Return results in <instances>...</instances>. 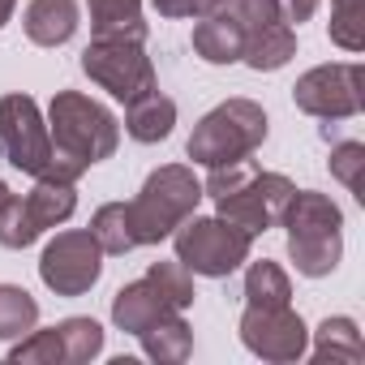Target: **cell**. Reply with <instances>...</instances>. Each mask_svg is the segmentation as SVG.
<instances>
[{
	"instance_id": "obj_33",
	"label": "cell",
	"mask_w": 365,
	"mask_h": 365,
	"mask_svg": "<svg viewBox=\"0 0 365 365\" xmlns=\"http://www.w3.org/2000/svg\"><path fill=\"white\" fill-rule=\"evenodd\" d=\"M275 5H279V18L292 26H301V22H309L314 14H318V0H275Z\"/></svg>"
},
{
	"instance_id": "obj_13",
	"label": "cell",
	"mask_w": 365,
	"mask_h": 365,
	"mask_svg": "<svg viewBox=\"0 0 365 365\" xmlns=\"http://www.w3.org/2000/svg\"><path fill=\"white\" fill-rule=\"evenodd\" d=\"M22 202H26V215H31L35 232L43 237L48 228L65 224L78 211V185L73 180H61V176H35V190Z\"/></svg>"
},
{
	"instance_id": "obj_10",
	"label": "cell",
	"mask_w": 365,
	"mask_h": 365,
	"mask_svg": "<svg viewBox=\"0 0 365 365\" xmlns=\"http://www.w3.org/2000/svg\"><path fill=\"white\" fill-rule=\"evenodd\" d=\"M292 194H297V185H292L284 172H262V168H258L237 194L215 198V207H220L215 215L228 220V224H237V228L250 232V237H262L267 228H279V220H284Z\"/></svg>"
},
{
	"instance_id": "obj_31",
	"label": "cell",
	"mask_w": 365,
	"mask_h": 365,
	"mask_svg": "<svg viewBox=\"0 0 365 365\" xmlns=\"http://www.w3.org/2000/svg\"><path fill=\"white\" fill-rule=\"evenodd\" d=\"M361 168H365V146H361V142H339V146H331V176L339 180L344 190H352L356 198H365V194H361Z\"/></svg>"
},
{
	"instance_id": "obj_32",
	"label": "cell",
	"mask_w": 365,
	"mask_h": 365,
	"mask_svg": "<svg viewBox=\"0 0 365 365\" xmlns=\"http://www.w3.org/2000/svg\"><path fill=\"white\" fill-rule=\"evenodd\" d=\"M159 18H207L220 0H150Z\"/></svg>"
},
{
	"instance_id": "obj_12",
	"label": "cell",
	"mask_w": 365,
	"mask_h": 365,
	"mask_svg": "<svg viewBox=\"0 0 365 365\" xmlns=\"http://www.w3.org/2000/svg\"><path fill=\"white\" fill-rule=\"evenodd\" d=\"M26 39L39 43V48H61L78 35L82 26V9H78V0H31L26 5Z\"/></svg>"
},
{
	"instance_id": "obj_11",
	"label": "cell",
	"mask_w": 365,
	"mask_h": 365,
	"mask_svg": "<svg viewBox=\"0 0 365 365\" xmlns=\"http://www.w3.org/2000/svg\"><path fill=\"white\" fill-rule=\"evenodd\" d=\"M241 344L275 365L301 361L309 352V327L292 305H245L241 314Z\"/></svg>"
},
{
	"instance_id": "obj_16",
	"label": "cell",
	"mask_w": 365,
	"mask_h": 365,
	"mask_svg": "<svg viewBox=\"0 0 365 365\" xmlns=\"http://www.w3.org/2000/svg\"><path fill=\"white\" fill-rule=\"evenodd\" d=\"M172 125H176V103L168 95H159V91H146V95L125 103V133L133 142H142V146L163 142L172 133Z\"/></svg>"
},
{
	"instance_id": "obj_23",
	"label": "cell",
	"mask_w": 365,
	"mask_h": 365,
	"mask_svg": "<svg viewBox=\"0 0 365 365\" xmlns=\"http://www.w3.org/2000/svg\"><path fill=\"white\" fill-rule=\"evenodd\" d=\"M39 322V301L18 288V284H0V339H22Z\"/></svg>"
},
{
	"instance_id": "obj_3",
	"label": "cell",
	"mask_w": 365,
	"mask_h": 365,
	"mask_svg": "<svg viewBox=\"0 0 365 365\" xmlns=\"http://www.w3.org/2000/svg\"><path fill=\"white\" fill-rule=\"evenodd\" d=\"M202 202V180L194 176V168L185 163H163L146 176V185L129 207V224H133V241L138 245H159L176 232L180 220H190Z\"/></svg>"
},
{
	"instance_id": "obj_18",
	"label": "cell",
	"mask_w": 365,
	"mask_h": 365,
	"mask_svg": "<svg viewBox=\"0 0 365 365\" xmlns=\"http://www.w3.org/2000/svg\"><path fill=\"white\" fill-rule=\"evenodd\" d=\"M292 56H297V31H292L288 22H271V26L245 35L241 61H245L254 73H275V69H284Z\"/></svg>"
},
{
	"instance_id": "obj_2",
	"label": "cell",
	"mask_w": 365,
	"mask_h": 365,
	"mask_svg": "<svg viewBox=\"0 0 365 365\" xmlns=\"http://www.w3.org/2000/svg\"><path fill=\"white\" fill-rule=\"evenodd\" d=\"M288 228V258L305 279H322L339 267L344 258V211L318 194V190H297L284 220Z\"/></svg>"
},
{
	"instance_id": "obj_29",
	"label": "cell",
	"mask_w": 365,
	"mask_h": 365,
	"mask_svg": "<svg viewBox=\"0 0 365 365\" xmlns=\"http://www.w3.org/2000/svg\"><path fill=\"white\" fill-rule=\"evenodd\" d=\"M215 9H224L245 35H254V31H262V26H271V22H284L275 0H220Z\"/></svg>"
},
{
	"instance_id": "obj_4",
	"label": "cell",
	"mask_w": 365,
	"mask_h": 365,
	"mask_svg": "<svg viewBox=\"0 0 365 365\" xmlns=\"http://www.w3.org/2000/svg\"><path fill=\"white\" fill-rule=\"evenodd\" d=\"M267 142V112L262 103L254 99H224L220 108H211L190 142H185V155L202 168H215V163H232V159H245L254 155L258 146Z\"/></svg>"
},
{
	"instance_id": "obj_22",
	"label": "cell",
	"mask_w": 365,
	"mask_h": 365,
	"mask_svg": "<svg viewBox=\"0 0 365 365\" xmlns=\"http://www.w3.org/2000/svg\"><path fill=\"white\" fill-rule=\"evenodd\" d=\"M91 237L99 241L103 254H129V250H138L133 224H129V207H125V202H103V207L91 215Z\"/></svg>"
},
{
	"instance_id": "obj_25",
	"label": "cell",
	"mask_w": 365,
	"mask_h": 365,
	"mask_svg": "<svg viewBox=\"0 0 365 365\" xmlns=\"http://www.w3.org/2000/svg\"><path fill=\"white\" fill-rule=\"evenodd\" d=\"M146 279L155 284V292L172 305V309H180V314H185L190 305H194V271L185 267V262H150V271H146Z\"/></svg>"
},
{
	"instance_id": "obj_30",
	"label": "cell",
	"mask_w": 365,
	"mask_h": 365,
	"mask_svg": "<svg viewBox=\"0 0 365 365\" xmlns=\"http://www.w3.org/2000/svg\"><path fill=\"white\" fill-rule=\"evenodd\" d=\"M254 172H258V163H254L250 155H245V159H232V163H215V168H207V185H202V194H211V198L237 194Z\"/></svg>"
},
{
	"instance_id": "obj_19",
	"label": "cell",
	"mask_w": 365,
	"mask_h": 365,
	"mask_svg": "<svg viewBox=\"0 0 365 365\" xmlns=\"http://www.w3.org/2000/svg\"><path fill=\"white\" fill-rule=\"evenodd\" d=\"M91 31L95 39H142L146 43L142 0H91Z\"/></svg>"
},
{
	"instance_id": "obj_15",
	"label": "cell",
	"mask_w": 365,
	"mask_h": 365,
	"mask_svg": "<svg viewBox=\"0 0 365 365\" xmlns=\"http://www.w3.org/2000/svg\"><path fill=\"white\" fill-rule=\"evenodd\" d=\"M194 52H198L207 65H232V61H241V52H245V31H241L224 9H211V14L194 26Z\"/></svg>"
},
{
	"instance_id": "obj_20",
	"label": "cell",
	"mask_w": 365,
	"mask_h": 365,
	"mask_svg": "<svg viewBox=\"0 0 365 365\" xmlns=\"http://www.w3.org/2000/svg\"><path fill=\"white\" fill-rule=\"evenodd\" d=\"M361 331L352 318H322L314 331V361H361Z\"/></svg>"
},
{
	"instance_id": "obj_17",
	"label": "cell",
	"mask_w": 365,
	"mask_h": 365,
	"mask_svg": "<svg viewBox=\"0 0 365 365\" xmlns=\"http://www.w3.org/2000/svg\"><path fill=\"white\" fill-rule=\"evenodd\" d=\"M172 305L155 292V284L150 279H133V284H125L116 297H112V322H116V331H129V335H138V331H146L155 318H163Z\"/></svg>"
},
{
	"instance_id": "obj_35",
	"label": "cell",
	"mask_w": 365,
	"mask_h": 365,
	"mask_svg": "<svg viewBox=\"0 0 365 365\" xmlns=\"http://www.w3.org/2000/svg\"><path fill=\"white\" fill-rule=\"evenodd\" d=\"M9 198H14V190H9V185H5V180H0V207H5V202H9Z\"/></svg>"
},
{
	"instance_id": "obj_27",
	"label": "cell",
	"mask_w": 365,
	"mask_h": 365,
	"mask_svg": "<svg viewBox=\"0 0 365 365\" xmlns=\"http://www.w3.org/2000/svg\"><path fill=\"white\" fill-rule=\"evenodd\" d=\"M9 361H18V365H65L56 327H48V331H26V335L9 348Z\"/></svg>"
},
{
	"instance_id": "obj_26",
	"label": "cell",
	"mask_w": 365,
	"mask_h": 365,
	"mask_svg": "<svg viewBox=\"0 0 365 365\" xmlns=\"http://www.w3.org/2000/svg\"><path fill=\"white\" fill-rule=\"evenodd\" d=\"M331 43L344 52L365 48V0H331Z\"/></svg>"
},
{
	"instance_id": "obj_8",
	"label": "cell",
	"mask_w": 365,
	"mask_h": 365,
	"mask_svg": "<svg viewBox=\"0 0 365 365\" xmlns=\"http://www.w3.org/2000/svg\"><path fill=\"white\" fill-rule=\"evenodd\" d=\"M99 275H103V250L91 237V228L56 232L43 245L39 279H43L48 292H56V297H82V292H91L99 284Z\"/></svg>"
},
{
	"instance_id": "obj_5",
	"label": "cell",
	"mask_w": 365,
	"mask_h": 365,
	"mask_svg": "<svg viewBox=\"0 0 365 365\" xmlns=\"http://www.w3.org/2000/svg\"><path fill=\"white\" fill-rule=\"evenodd\" d=\"M172 250H176V258L185 262L194 275L224 279V275H232L241 262H250L254 237L241 232L237 224L220 220V215H207V220H202V215H190V220L176 224Z\"/></svg>"
},
{
	"instance_id": "obj_24",
	"label": "cell",
	"mask_w": 365,
	"mask_h": 365,
	"mask_svg": "<svg viewBox=\"0 0 365 365\" xmlns=\"http://www.w3.org/2000/svg\"><path fill=\"white\" fill-rule=\"evenodd\" d=\"M56 335H61L65 365H86L103 352V327L95 318H65L56 322Z\"/></svg>"
},
{
	"instance_id": "obj_6",
	"label": "cell",
	"mask_w": 365,
	"mask_h": 365,
	"mask_svg": "<svg viewBox=\"0 0 365 365\" xmlns=\"http://www.w3.org/2000/svg\"><path fill=\"white\" fill-rule=\"evenodd\" d=\"M82 73L120 103H129L146 91H159L155 65H150L142 39H95V43H86Z\"/></svg>"
},
{
	"instance_id": "obj_7",
	"label": "cell",
	"mask_w": 365,
	"mask_h": 365,
	"mask_svg": "<svg viewBox=\"0 0 365 365\" xmlns=\"http://www.w3.org/2000/svg\"><path fill=\"white\" fill-rule=\"evenodd\" d=\"M292 103L305 116H318V120H348L365 108V69L356 61L318 65V69L297 78Z\"/></svg>"
},
{
	"instance_id": "obj_34",
	"label": "cell",
	"mask_w": 365,
	"mask_h": 365,
	"mask_svg": "<svg viewBox=\"0 0 365 365\" xmlns=\"http://www.w3.org/2000/svg\"><path fill=\"white\" fill-rule=\"evenodd\" d=\"M14 9H18V0H0V26L14 18Z\"/></svg>"
},
{
	"instance_id": "obj_14",
	"label": "cell",
	"mask_w": 365,
	"mask_h": 365,
	"mask_svg": "<svg viewBox=\"0 0 365 365\" xmlns=\"http://www.w3.org/2000/svg\"><path fill=\"white\" fill-rule=\"evenodd\" d=\"M138 339H142V352L159 365H180L194 352V331L180 318V309H168L163 318H155L146 331H138Z\"/></svg>"
},
{
	"instance_id": "obj_21",
	"label": "cell",
	"mask_w": 365,
	"mask_h": 365,
	"mask_svg": "<svg viewBox=\"0 0 365 365\" xmlns=\"http://www.w3.org/2000/svg\"><path fill=\"white\" fill-rule=\"evenodd\" d=\"M245 305H292V279L279 262H250L245 271Z\"/></svg>"
},
{
	"instance_id": "obj_1",
	"label": "cell",
	"mask_w": 365,
	"mask_h": 365,
	"mask_svg": "<svg viewBox=\"0 0 365 365\" xmlns=\"http://www.w3.org/2000/svg\"><path fill=\"white\" fill-rule=\"evenodd\" d=\"M48 138H52V163L48 176L78 180L91 172V163H103L120 146V125L116 116L95 103L82 91H56L48 108Z\"/></svg>"
},
{
	"instance_id": "obj_28",
	"label": "cell",
	"mask_w": 365,
	"mask_h": 365,
	"mask_svg": "<svg viewBox=\"0 0 365 365\" xmlns=\"http://www.w3.org/2000/svg\"><path fill=\"white\" fill-rule=\"evenodd\" d=\"M35 241H39V232H35V224L26 215V202L14 194L5 207H0V245L5 250H26Z\"/></svg>"
},
{
	"instance_id": "obj_9",
	"label": "cell",
	"mask_w": 365,
	"mask_h": 365,
	"mask_svg": "<svg viewBox=\"0 0 365 365\" xmlns=\"http://www.w3.org/2000/svg\"><path fill=\"white\" fill-rule=\"evenodd\" d=\"M0 159L26 176H48L52 138H48V120L31 95L0 99Z\"/></svg>"
}]
</instances>
